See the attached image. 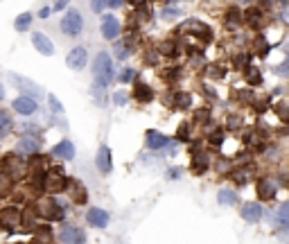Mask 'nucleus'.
I'll return each mask as SVG.
<instances>
[{
  "label": "nucleus",
  "instance_id": "28",
  "mask_svg": "<svg viewBox=\"0 0 289 244\" xmlns=\"http://www.w3.org/2000/svg\"><path fill=\"white\" fill-rule=\"evenodd\" d=\"M278 224H280V229H287V224H289V206H287V203H282V206H280Z\"/></svg>",
  "mask_w": 289,
  "mask_h": 244
},
{
  "label": "nucleus",
  "instance_id": "3",
  "mask_svg": "<svg viewBox=\"0 0 289 244\" xmlns=\"http://www.w3.org/2000/svg\"><path fill=\"white\" fill-rule=\"evenodd\" d=\"M82 27H84V21H82V14H79L77 9H70L64 16V21H61V32L68 34V36H77V34L82 32Z\"/></svg>",
  "mask_w": 289,
  "mask_h": 244
},
{
  "label": "nucleus",
  "instance_id": "10",
  "mask_svg": "<svg viewBox=\"0 0 289 244\" xmlns=\"http://www.w3.org/2000/svg\"><path fill=\"white\" fill-rule=\"evenodd\" d=\"M32 43H34V48H36L41 54H45V57H52L54 54V45H52V41H50L48 36H45V34L36 32L32 36Z\"/></svg>",
  "mask_w": 289,
  "mask_h": 244
},
{
  "label": "nucleus",
  "instance_id": "38",
  "mask_svg": "<svg viewBox=\"0 0 289 244\" xmlns=\"http://www.w3.org/2000/svg\"><path fill=\"white\" fill-rule=\"evenodd\" d=\"M174 16H179V9H172V7L163 9V18H174Z\"/></svg>",
  "mask_w": 289,
  "mask_h": 244
},
{
  "label": "nucleus",
  "instance_id": "26",
  "mask_svg": "<svg viewBox=\"0 0 289 244\" xmlns=\"http://www.w3.org/2000/svg\"><path fill=\"white\" fill-rule=\"evenodd\" d=\"M237 195L233 190H219V203H224V206H230V203H235Z\"/></svg>",
  "mask_w": 289,
  "mask_h": 244
},
{
  "label": "nucleus",
  "instance_id": "33",
  "mask_svg": "<svg viewBox=\"0 0 289 244\" xmlns=\"http://www.w3.org/2000/svg\"><path fill=\"white\" fill-rule=\"evenodd\" d=\"M206 72H208V75H210L213 79H222V75H224L222 68H217V66H208V68H206Z\"/></svg>",
  "mask_w": 289,
  "mask_h": 244
},
{
  "label": "nucleus",
  "instance_id": "39",
  "mask_svg": "<svg viewBox=\"0 0 289 244\" xmlns=\"http://www.w3.org/2000/svg\"><path fill=\"white\" fill-rule=\"evenodd\" d=\"M195 120H197V122H206V120H208V111H206V109H201V111H197V116H195Z\"/></svg>",
  "mask_w": 289,
  "mask_h": 244
},
{
  "label": "nucleus",
  "instance_id": "27",
  "mask_svg": "<svg viewBox=\"0 0 289 244\" xmlns=\"http://www.w3.org/2000/svg\"><path fill=\"white\" fill-rule=\"evenodd\" d=\"M30 23H32V16H30V14H21L18 18H16V30H18V32H25L27 27H30Z\"/></svg>",
  "mask_w": 289,
  "mask_h": 244
},
{
  "label": "nucleus",
  "instance_id": "36",
  "mask_svg": "<svg viewBox=\"0 0 289 244\" xmlns=\"http://www.w3.org/2000/svg\"><path fill=\"white\" fill-rule=\"evenodd\" d=\"M161 52H163V54H172V52H174V43H172V41H165V43L161 45Z\"/></svg>",
  "mask_w": 289,
  "mask_h": 244
},
{
  "label": "nucleus",
  "instance_id": "19",
  "mask_svg": "<svg viewBox=\"0 0 289 244\" xmlns=\"http://www.w3.org/2000/svg\"><path fill=\"white\" fill-rule=\"evenodd\" d=\"M274 195H276V188H274V183L271 181H260L258 183V197L260 199H274Z\"/></svg>",
  "mask_w": 289,
  "mask_h": 244
},
{
  "label": "nucleus",
  "instance_id": "14",
  "mask_svg": "<svg viewBox=\"0 0 289 244\" xmlns=\"http://www.w3.org/2000/svg\"><path fill=\"white\" fill-rule=\"evenodd\" d=\"M52 154L56 158H66V161H72L75 158V145L70 143V140H61L59 145H54Z\"/></svg>",
  "mask_w": 289,
  "mask_h": 244
},
{
  "label": "nucleus",
  "instance_id": "16",
  "mask_svg": "<svg viewBox=\"0 0 289 244\" xmlns=\"http://www.w3.org/2000/svg\"><path fill=\"white\" fill-rule=\"evenodd\" d=\"M242 217H244L246 222H258V219L262 217V206H260V203H244V206H242Z\"/></svg>",
  "mask_w": 289,
  "mask_h": 244
},
{
  "label": "nucleus",
  "instance_id": "9",
  "mask_svg": "<svg viewBox=\"0 0 289 244\" xmlns=\"http://www.w3.org/2000/svg\"><path fill=\"white\" fill-rule=\"evenodd\" d=\"M38 213H41L43 217H48V219H61L64 217V211L59 208V203H54L50 199L38 201Z\"/></svg>",
  "mask_w": 289,
  "mask_h": 244
},
{
  "label": "nucleus",
  "instance_id": "21",
  "mask_svg": "<svg viewBox=\"0 0 289 244\" xmlns=\"http://www.w3.org/2000/svg\"><path fill=\"white\" fill-rule=\"evenodd\" d=\"M165 143H167V138L163 134H158V132H149V134H147V145H149V149H161Z\"/></svg>",
  "mask_w": 289,
  "mask_h": 244
},
{
  "label": "nucleus",
  "instance_id": "32",
  "mask_svg": "<svg viewBox=\"0 0 289 244\" xmlns=\"http://www.w3.org/2000/svg\"><path fill=\"white\" fill-rule=\"evenodd\" d=\"M9 127H11V118L5 111H0V132H7Z\"/></svg>",
  "mask_w": 289,
  "mask_h": 244
},
{
  "label": "nucleus",
  "instance_id": "1",
  "mask_svg": "<svg viewBox=\"0 0 289 244\" xmlns=\"http://www.w3.org/2000/svg\"><path fill=\"white\" fill-rule=\"evenodd\" d=\"M93 72H95V86L106 88L113 79V64L109 52H100L98 59L93 61Z\"/></svg>",
  "mask_w": 289,
  "mask_h": 244
},
{
  "label": "nucleus",
  "instance_id": "35",
  "mask_svg": "<svg viewBox=\"0 0 289 244\" xmlns=\"http://www.w3.org/2000/svg\"><path fill=\"white\" fill-rule=\"evenodd\" d=\"M131 79H133V70H129V68H127V70H122V72H120V82H122V84L131 82Z\"/></svg>",
  "mask_w": 289,
  "mask_h": 244
},
{
  "label": "nucleus",
  "instance_id": "29",
  "mask_svg": "<svg viewBox=\"0 0 289 244\" xmlns=\"http://www.w3.org/2000/svg\"><path fill=\"white\" fill-rule=\"evenodd\" d=\"M9 188H11V179H9L5 172H0V197L7 195Z\"/></svg>",
  "mask_w": 289,
  "mask_h": 244
},
{
  "label": "nucleus",
  "instance_id": "43",
  "mask_svg": "<svg viewBox=\"0 0 289 244\" xmlns=\"http://www.w3.org/2000/svg\"><path fill=\"white\" fill-rule=\"evenodd\" d=\"M118 57H120V59H124V45H122V43H118Z\"/></svg>",
  "mask_w": 289,
  "mask_h": 244
},
{
  "label": "nucleus",
  "instance_id": "17",
  "mask_svg": "<svg viewBox=\"0 0 289 244\" xmlns=\"http://www.w3.org/2000/svg\"><path fill=\"white\" fill-rule=\"evenodd\" d=\"M38 152V140L36 138H21L16 145V154H36Z\"/></svg>",
  "mask_w": 289,
  "mask_h": 244
},
{
  "label": "nucleus",
  "instance_id": "5",
  "mask_svg": "<svg viewBox=\"0 0 289 244\" xmlns=\"http://www.w3.org/2000/svg\"><path fill=\"white\" fill-rule=\"evenodd\" d=\"M66 188H68V195H70L72 203H86L88 192H86V185H84L82 181H77V179L66 181Z\"/></svg>",
  "mask_w": 289,
  "mask_h": 244
},
{
  "label": "nucleus",
  "instance_id": "42",
  "mask_svg": "<svg viewBox=\"0 0 289 244\" xmlns=\"http://www.w3.org/2000/svg\"><path fill=\"white\" fill-rule=\"evenodd\" d=\"M113 102H115L118 106H122L124 102H127V98H124V93H115V98H113Z\"/></svg>",
  "mask_w": 289,
  "mask_h": 244
},
{
  "label": "nucleus",
  "instance_id": "41",
  "mask_svg": "<svg viewBox=\"0 0 289 244\" xmlns=\"http://www.w3.org/2000/svg\"><path fill=\"white\" fill-rule=\"evenodd\" d=\"M177 136H179L181 140H185V138H188V124H183V127H179V134H177Z\"/></svg>",
  "mask_w": 289,
  "mask_h": 244
},
{
  "label": "nucleus",
  "instance_id": "46",
  "mask_svg": "<svg viewBox=\"0 0 289 244\" xmlns=\"http://www.w3.org/2000/svg\"><path fill=\"white\" fill-rule=\"evenodd\" d=\"M129 3H131V5H140V3H143V0H129Z\"/></svg>",
  "mask_w": 289,
  "mask_h": 244
},
{
  "label": "nucleus",
  "instance_id": "15",
  "mask_svg": "<svg viewBox=\"0 0 289 244\" xmlns=\"http://www.w3.org/2000/svg\"><path fill=\"white\" fill-rule=\"evenodd\" d=\"M18 222H21L18 208H5V211L0 213V224L7 226V229H14V226H18Z\"/></svg>",
  "mask_w": 289,
  "mask_h": 244
},
{
  "label": "nucleus",
  "instance_id": "13",
  "mask_svg": "<svg viewBox=\"0 0 289 244\" xmlns=\"http://www.w3.org/2000/svg\"><path fill=\"white\" fill-rule=\"evenodd\" d=\"M14 111L21 113V116H32V113L36 111V102L32 98H27V95H23V98L14 100Z\"/></svg>",
  "mask_w": 289,
  "mask_h": 244
},
{
  "label": "nucleus",
  "instance_id": "8",
  "mask_svg": "<svg viewBox=\"0 0 289 244\" xmlns=\"http://www.w3.org/2000/svg\"><path fill=\"white\" fill-rule=\"evenodd\" d=\"M86 59H88L86 50H84V48H75V50H70V52H68L66 64H68V68H72V70H82V68L86 66Z\"/></svg>",
  "mask_w": 289,
  "mask_h": 244
},
{
  "label": "nucleus",
  "instance_id": "25",
  "mask_svg": "<svg viewBox=\"0 0 289 244\" xmlns=\"http://www.w3.org/2000/svg\"><path fill=\"white\" fill-rule=\"evenodd\" d=\"M246 82L253 84V86H258V84H262V77H260V70L258 68H246Z\"/></svg>",
  "mask_w": 289,
  "mask_h": 244
},
{
  "label": "nucleus",
  "instance_id": "2",
  "mask_svg": "<svg viewBox=\"0 0 289 244\" xmlns=\"http://www.w3.org/2000/svg\"><path fill=\"white\" fill-rule=\"evenodd\" d=\"M3 167H5V174L11 179V181H18L25 177V163L18 158V154H7L3 158Z\"/></svg>",
  "mask_w": 289,
  "mask_h": 244
},
{
  "label": "nucleus",
  "instance_id": "22",
  "mask_svg": "<svg viewBox=\"0 0 289 244\" xmlns=\"http://www.w3.org/2000/svg\"><path fill=\"white\" fill-rule=\"evenodd\" d=\"M14 77V84L18 88H23V90H27V93H41V88L36 86V84H32V82H27L25 77H21V75H11Z\"/></svg>",
  "mask_w": 289,
  "mask_h": 244
},
{
  "label": "nucleus",
  "instance_id": "44",
  "mask_svg": "<svg viewBox=\"0 0 289 244\" xmlns=\"http://www.w3.org/2000/svg\"><path fill=\"white\" fill-rule=\"evenodd\" d=\"M210 140H213V143H222V134H213Z\"/></svg>",
  "mask_w": 289,
  "mask_h": 244
},
{
  "label": "nucleus",
  "instance_id": "7",
  "mask_svg": "<svg viewBox=\"0 0 289 244\" xmlns=\"http://www.w3.org/2000/svg\"><path fill=\"white\" fill-rule=\"evenodd\" d=\"M118 34H120V23H118V18L115 16H104L102 18V36L106 41H113V39H118Z\"/></svg>",
  "mask_w": 289,
  "mask_h": 244
},
{
  "label": "nucleus",
  "instance_id": "4",
  "mask_svg": "<svg viewBox=\"0 0 289 244\" xmlns=\"http://www.w3.org/2000/svg\"><path fill=\"white\" fill-rule=\"evenodd\" d=\"M59 240L64 244H86V233L79 226H64L59 233Z\"/></svg>",
  "mask_w": 289,
  "mask_h": 244
},
{
  "label": "nucleus",
  "instance_id": "45",
  "mask_svg": "<svg viewBox=\"0 0 289 244\" xmlns=\"http://www.w3.org/2000/svg\"><path fill=\"white\" fill-rule=\"evenodd\" d=\"M109 5H111V7H120L122 0H109Z\"/></svg>",
  "mask_w": 289,
  "mask_h": 244
},
{
  "label": "nucleus",
  "instance_id": "6",
  "mask_svg": "<svg viewBox=\"0 0 289 244\" xmlns=\"http://www.w3.org/2000/svg\"><path fill=\"white\" fill-rule=\"evenodd\" d=\"M66 177L61 172H45L43 177V188L50 190V192H61L66 188Z\"/></svg>",
  "mask_w": 289,
  "mask_h": 244
},
{
  "label": "nucleus",
  "instance_id": "18",
  "mask_svg": "<svg viewBox=\"0 0 289 244\" xmlns=\"http://www.w3.org/2000/svg\"><path fill=\"white\" fill-rule=\"evenodd\" d=\"M48 100H50V109H52V113H54V122H56V124H59V127H64V129H66V124H68V122H66V116H64V109H61V102H59V100H56V98H54V95H50V98H48Z\"/></svg>",
  "mask_w": 289,
  "mask_h": 244
},
{
  "label": "nucleus",
  "instance_id": "47",
  "mask_svg": "<svg viewBox=\"0 0 289 244\" xmlns=\"http://www.w3.org/2000/svg\"><path fill=\"white\" fill-rule=\"evenodd\" d=\"M0 98H3V88H0Z\"/></svg>",
  "mask_w": 289,
  "mask_h": 244
},
{
  "label": "nucleus",
  "instance_id": "40",
  "mask_svg": "<svg viewBox=\"0 0 289 244\" xmlns=\"http://www.w3.org/2000/svg\"><path fill=\"white\" fill-rule=\"evenodd\" d=\"M66 5H68V0H54V5H52V9H54V11H61V9H64V7H66Z\"/></svg>",
  "mask_w": 289,
  "mask_h": 244
},
{
  "label": "nucleus",
  "instance_id": "11",
  "mask_svg": "<svg viewBox=\"0 0 289 244\" xmlns=\"http://www.w3.org/2000/svg\"><path fill=\"white\" fill-rule=\"evenodd\" d=\"M98 170L102 174H109L111 172V167H113V161H111V149H109V145H102L100 149H98Z\"/></svg>",
  "mask_w": 289,
  "mask_h": 244
},
{
  "label": "nucleus",
  "instance_id": "12",
  "mask_svg": "<svg viewBox=\"0 0 289 244\" xmlns=\"http://www.w3.org/2000/svg\"><path fill=\"white\" fill-rule=\"evenodd\" d=\"M86 217H88V224L95 226V229H104L109 224V213L102 211V208H90Z\"/></svg>",
  "mask_w": 289,
  "mask_h": 244
},
{
  "label": "nucleus",
  "instance_id": "24",
  "mask_svg": "<svg viewBox=\"0 0 289 244\" xmlns=\"http://www.w3.org/2000/svg\"><path fill=\"white\" fill-rule=\"evenodd\" d=\"M246 23L251 27H260L262 25V14H260L258 9H248V14H246Z\"/></svg>",
  "mask_w": 289,
  "mask_h": 244
},
{
  "label": "nucleus",
  "instance_id": "31",
  "mask_svg": "<svg viewBox=\"0 0 289 244\" xmlns=\"http://www.w3.org/2000/svg\"><path fill=\"white\" fill-rule=\"evenodd\" d=\"M190 104H192V100H190L188 93H177V106H183V109H188Z\"/></svg>",
  "mask_w": 289,
  "mask_h": 244
},
{
  "label": "nucleus",
  "instance_id": "30",
  "mask_svg": "<svg viewBox=\"0 0 289 244\" xmlns=\"http://www.w3.org/2000/svg\"><path fill=\"white\" fill-rule=\"evenodd\" d=\"M206 167H208V158H206V154L197 156V158H195V170H197V172H206Z\"/></svg>",
  "mask_w": 289,
  "mask_h": 244
},
{
  "label": "nucleus",
  "instance_id": "37",
  "mask_svg": "<svg viewBox=\"0 0 289 244\" xmlns=\"http://www.w3.org/2000/svg\"><path fill=\"white\" fill-rule=\"evenodd\" d=\"M104 5H106V0H90V7H93V11H102Z\"/></svg>",
  "mask_w": 289,
  "mask_h": 244
},
{
  "label": "nucleus",
  "instance_id": "20",
  "mask_svg": "<svg viewBox=\"0 0 289 244\" xmlns=\"http://www.w3.org/2000/svg\"><path fill=\"white\" fill-rule=\"evenodd\" d=\"M133 95H136V100H138V102H149L151 98H154V93H151V88L147 86V84H143V82H138V84H136Z\"/></svg>",
  "mask_w": 289,
  "mask_h": 244
},
{
  "label": "nucleus",
  "instance_id": "23",
  "mask_svg": "<svg viewBox=\"0 0 289 244\" xmlns=\"http://www.w3.org/2000/svg\"><path fill=\"white\" fill-rule=\"evenodd\" d=\"M242 23V14L237 9H228V14H226V27H237Z\"/></svg>",
  "mask_w": 289,
  "mask_h": 244
},
{
  "label": "nucleus",
  "instance_id": "34",
  "mask_svg": "<svg viewBox=\"0 0 289 244\" xmlns=\"http://www.w3.org/2000/svg\"><path fill=\"white\" fill-rule=\"evenodd\" d=\"M246 64H248V57H246V54H237L235 59H233V66H235V68H244Z\"/></svg>",
  "mask_w": 289,
  "mask_h": 244
}]
</instances>
